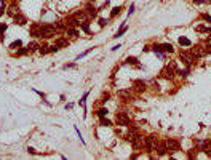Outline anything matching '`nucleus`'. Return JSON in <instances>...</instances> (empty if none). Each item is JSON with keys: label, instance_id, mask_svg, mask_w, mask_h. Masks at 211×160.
<instances>
[{"label": "nucleus", "instance_id": "nucleus-1", "mask_svg": "<svg viewBox=\"0 0 211 160\" xmlns=\"http://www.w3.org/2000/svg\"><path fill=\"white\" fill-rule=\"evenodd\" d=\"M197 59H198V58L192 53L190 48H186V50H182V51L179 53V61H181L186 67H189V69H192V67L197 64Z\"/></svg>", "mask_w": 211, "mask_h": 160}, {"label": "nucleus", "instance_id": "nucleus-2", "mask_svg": "<svg viewBox=\"0 0 211 160\" xmlns=\"http://www.w3.org/2000/svg\"><path fill=\"white\" fill-rule=\"evenodd\" d=\"M176 69H178L176 61H171V63H168L162 70H160V77L165 79V80H173L176 77Z\"/></svg>", "mask_w": 211, "mask_h": 160}, {"label": "nucleus", "instance_id": "nucleus-3", "mask_svg": "<svg viewBox=\"0 0 211 160\" xmlns=\"http://www.w3.org/2000/svg\"><path fill=\"white\" fill-rule=\"evenodd\" d=\"M158 142H160L158 136H154V135L144 136V147L142 149H144L147 154H152V152H155V147L158 146Z\"/></svg>", "mask_w": 211, "mask_h": 160}, {"label": "nucleus", "instance_id": "nucleus-4", "mask_svg": "<svg viewBox=\"0 0 211 160\" xmlns=\"http://www.w3.org/2000/svg\"><path fill=\"white\" fill-rule=\"evenodd\" d=\"M165 142H166V149H168V155H173V154L181 151V142H179L178 139L168 138V139H165Z\"/></svg>", "mask_w": 211, "mask_h": 160}, {"label": "nucleus", "instance_id": "nucleus-5", "mask_svg": "<svg viewBox=\"0 0 211 160\" xmlns=\"http://www.w3.org/2000/svg\"><path fill=\"white\" fill-rule=\"evenodd\" d=\"M190 50H192V53L195 54L197 58H205V56H208V51H206V45H205V42H198V43H195V45H192L190 47Z\"/></svg>", "mask_w": 211, "mask_h": 160}, {"label": "nucleus", "instance_id": "nucleus-6", "mask_svg": "<svg viewBox=\"0 0 211 160\" xmlns=\"http://www.w3.org/2000/svg\"><path fill=\"white\" fill-rule=\"evenodd\" d=\"M115 123H117L118 127H128V125L131 123V117L127 112H117V115H115Z\"/></svg>", "mask_w": 211, "mask_h": 160}, {"label": "nucleus", "instance_id": "nucleus-7", "mask_svg": "<svg viewBox=\"0 0 211 160\" xmlns=\"http://www.w3.org/2000/svg\"><path fill=\"white\" fill-rule=\"evenodd\" d=\"M130 142H131V146H133L134 149H142V147H144V136L139 135V133H136L134 136H131Z\"/></svg>", "mask_w": 211, "mask_h": 160}, {"label": "nucleus", "instance_id": "nucleus-8", "mask_svg": "<svg viewBox=\"0 0 211 160\" xmlns=\"http://www.w3.org/2000/svg\"><path fill=\"white\" fill-rule=\"evenodd\" d=\"M83 10H85V13H87V18H88V19L96 18V16H98V13H99V11H98V8H96V6H94L91 2H90V3H87Z\"/></svg>", "mask_w": 211, "mask_h": 160}, {"label": "nucleus", "instance_id": "nucleus-9", "mask_svg": "<svg viewBox=\"0 0 211 160\" xmlns=\"http://www.w3.org/2000/svg\"><path fill=\"white\" fill-rule=\"evenodd\" d=\"M200 151L206 155V157H211V139H205V141L200 142Z\"/></svg>", "mask_w": 211, "mask_h": 160}, {"label": "nucleus", "instance_id": "nucleus-10", "mask_svg": "<svg viewBox=\"0 0 211 160\" xmlns=\"http://www.w3.org/2000/svg\"><path fill=\"white\" fill-rule=\"evenodd\" d=\"M155 154H157V157H166V155H168V149H166V142L165 141L158 142V146L155 147Z\"/></svg>", "mask_w": 211, "mask_h": 160}, {"label": "nucleus", "instance_id": "nucleus-11", "mask_svg": "<svg viewBox=\"0 0 211 160\" xmlns=\"http://www.w3.org/2000/svg\"><path fill=\"white\" fill-rule=\"evenodd\" d=\"M133 90H134L136 93H144V91L147 90V83H146L144 80H134L133 82Z\"/></svg>", "mask_w": 211, "mask_h": 160}, {"label": "nucleus", "instance_id": "nucleus-12", "mask_svg": "<svg viewBox=\"0 0 211 160\" xmlns=\"http://www.w3.org/2000/svg\"><path fill=\"white\" fill-rule=\"evenodd\" d=\"M117 94H118V98H120L122 101H133L134 99V94H133L131 90H120Z\"/></svg>", "mask_w": 211, "mask_h": 160}, {"label": "nucleus", "instance_id": "nucleus-13", "mask_svg": "<svg viewBox=\"0 0 211 160\" xmlns=\"http://www.w3.org/2000/svg\"><path fill=\"white\" fill-rule=\"evenodd\" d=\"M64 26H66V29L67 27H80V21L72 15V16H69V18L64 19Z\"/></svg>", "mask_w": 211, "mask_h": 160}, {"label": "nucleus", "instance_id": "nucleus-14", "mask_svg": "<svg viewBox=\"0 0 211 160\" xmlns=\"http://www.w3.org/2000/svg\"><path fill=\"white\" fill-rule=\"evenodd\" d=\"M152 51L157 54L160 59H166V53L162 50V45H160V43H154V45H152Z\"/></svg>", "mask_w": 211, "mask_h": 160}, {"label": "nucleus", "instance_id": "nucleus-15", "mask_svg": "<svg viewBox=\"0 0 211 160\" xmlns=\"http://www.w3.org/2000/svg\"><path fill=\"white\" fill-rule=\"evenodd\" d=\"M178 43L182 47V48H190V47L193 45V43H192V40H190L189 37H184V35H182V37H179V39H178Z\"/></svg>", "mask_w": 211, "mask_h": 160}, {"label": "nucleus", "instance_id": "nucleus-16", "mask_svg": "<svg viewBox=\"0 0 211 160\" xmlns=\"http://www.w3.org/2000/svg\"><path fill=\"white\" fill-rule=\"evenodd\" d=\"M198 152H200V147H198V146H195V147L189 149V151H187V159H189V160L197 159V157H198Z\"/></svg>", "mask_w": 211, "mask_h": 160}, {"label": "nucleus", "instance_id": "nucleus-17", "mask_svg": "<svg viewBox=\"0 0 211 160\" xmlns=\"http://www.w3.org/2000/svg\"><path fill=\"white\" fill-rule=\"evenodd\" d=\"M54 45L58 47V48H64V47H67L69 45V39H67V37H61V39H56L54 40Z\"/></svg>", "mask_w": 211, "mask_h": 160}, {"label": "nucleus", "instance_id": "nucleus-18", "mask_svg": "<svg viewBox=\"0 0 211 160\" xmlns=\"http://www.w3.org/2000/svg\"><path fill=\"white\" fill-rule=\"evenodd\" d=\"M189 74H190V69H189V67H184V69L178 67V69H176V75L181 77V79H187V77H189Z\"/></svg>", "mask_w": 211, "mask_h": 160}, {"label": "nucleus", "instance_id": "nucleus-19", "mask_svg": "<svg viewBox=\"0 0 211 160\" xmlns=\"http://www.w3.org/2000/svg\"><path fill=\"white\" fill-rule=\"evenodd\" d=\"M125 63H127V64H131V66L138 67V69H141V67H142V64L139 63V59H138V58H134V56H128Z\"/></svg>", "mask_w": 211, "mask_h": 160}, {"label": "nucleus", "instance_id": "nucleus-20", "mask_svg": "<svg viewBox=\"0 0 211 160\" xmlns=\"http://www.w3.org/2000/svg\"><path fill=\"white\" fill-rule=\"evenodd\" d=\"M66 37L77 39V37H79V29H77V27H67L66 29Z\"/></svg>", "mask_w": 211, "mask_h": 160}, {"label": "nucleus", "instance_id": "nucleus-21", "mask_svg": "<svg viewBox=\"0 0 211 160\" xmlns=\"http://www.w3.org/2000/svg\"><path fill=\"white\" fill-rule=\"evenodd\" d=\"M195 30L198 34H205V35H206V34L211 32V27H208L206 24H198V26H195Z\"/></svg>", "mask_w": 211, "mask_h": 160}, {"label": "nucleus", "instance_id": "nucleus-22", "mask_svg": "<svg viewBox=\"0 0 211 160\" xmlns=\"http://www.w3.org/2000/svg\"><path fill=\"white\" fill-rule=\"evenodd\" d=\"M40 32H42V24H34L30 27V34L34 37H40Z\"/></svg>", "mask_w": 211, "mask_h": 160}, {"label": "nucleus", "instance_id": "nucleus-23", "mask_svg": "<svg viewBox=\"0 0 211 160\" xmlns=\"http://www.w3.org/2000/svg\"><path fill=\"white\" fill-rule=\"evenodd\" d=\"M80 29L83 30V32H87V34H91L90 21H88V19H83V21H80Z\"/></svg>", "mask_w": 211, "mask_h": 160}, {"label": "nucleus", "instance_id": "nucleus-24", "mask_svg": "<svg viewBox=\"0 0 211 160\" xmlns=\"http://www.w3.org/2000/svg\"><path fill=\"white\" fill-rule=\"evenodd\" d=\"M162 45V50L165 51L166 54H171V53H174V47L171 45V43H160Z\"/></svg>", "mask_w": 211, "mask_h": 160}, {"label": "nucleus", "instance_id": "nucleus-25", "mask_svg": "<svg viewBox=\"0 0 211 160\" xmlns=\"http://www.w3.org/2000/svg\"><path fill=\"white\" fill-rule=\"evenodd\" d=\"M127 30H128V26H127V24H125V23H123V24L120 26V29L117 30V34H115V35H114V39H118V37H122V35H123L125 32H127Z\"/></svg>", "mask_w": 211, "mask_h": 160}, {"label": "nucleus", "instance_id": "nucleus-26", "mask_svg": "<svg viewBox=\"0 0 211 160\" xmlns=\"http://www.w3.org/2000/svg\"><path fill=\"white\" fill-rule=\"evenodd\" d=\"M88 94H90V91H85V93H83V96H82V99L79 101V104H80V106L85 109V111H87V98H88Z\"/></svg>", "mask_w": 211, "mask_h": 160}, {"label": "nucleus", "instance_id": "nucleus-27", "mask_svg": "<svg viewBox=\"0 0 211 160\" xmlns=\"http://www.w3.org/2000/svg\"><path fill=\"white\" fill-rule=\"evenodd\" d=\"M18 13H19V8H18V5H11V6H10V8H8V15H10V16H13V18H15V16L18 15Z\"/></svg>", "mask_w": 211, "mask_h": 160}, {"label": "nucleus", "instance_id": "nucleus-28", "mask_svg": "<svg viewBox=\"0 0 211 160\" xmlns=\"http://www.w3.org/2000/svg\"><path fill=\"white\" fill-rule=\"evenodd\" d=\"M39 47H40V45H39V43H37V42H30L29 45L26 47V48H27V51H29V53H34V51H35L37 48H39Z\"/></svg>", "mask_w": 211, "mask_h": 160}, {"label": "nucleus", "instance_id": "nucleus-29", "mask_svg": "<svg viewBox=\"0 0 211 160\" xmlns=\"http://www.w3.org/2000/svg\"><path fill=\"white\" fill-rule=\"evenodd\" d=\"M15 21H16V24H19V26H24L26 24V18L23 15H19V13L15 16Z\"/></svg>", "mask_w": 211, "mask_h": 160}, {"label": "nucleus", "instance_id": "nucleus-30", "mask_svg": "<svg viewBox=\"0 0 211 160\" xmlns=\"http://www.w3.org/2000/svg\"><path fill=\"white\" fill-rule=\"evenodd\" d=\"M99 125L101 127H112V122L106 117H99Z\"/></svg>", "mask_w": 211, "mask_h": 160}, {"label": "nucleus", "instance_id": "nucleus-31", "mask_svg": "<svg viewBox=\"0 0 211 160\" xmlns=\"http://www.w3.org/2000/svg\"><path fill=\"white\" fill-rule=\"evenodd\" d=\"M200 19H203L206 24H211V15H208V13H202V15H200Z\"/></svg>", "mask_w": 211, "mask_h": 160}, {"label": "nucleus", "instance_id": "nucleus-32", "mask_svg": "<svg viewBox=\"0 0 211 160\" xmlns=\"http://www.w3.org/2000/svg\"><path fill=\"white\" fill-rule=\"evenodd\" d=\"M120 11H122V6H114L110 11V18H115L117 15H120Z\"/></svg>", "mask_w": 211, "mask_h": 160}, {"label": "nucleus", "instance_id": "nucleus-33", "mask_svg": "<svg viewBox=\"0 0 211 160\" xmlns=\"http://www.w3.org/2000/svg\"><path fill=\"white\" fill-rule=\"evenodd\" d=\"M93 50H94V48H88V50H87V51L80 53V54H79V56H77V58H75V61H80V59H83V58H85V56H87V54H90L91 51H93Z\"/></svg>", "mask_w": 211, "mask_h": 160}, {"label": "nucleus", "instance_id": "nucleus-34", "mask_svg": "<svg viewBox=\"0 0 211 160\" xmlns=\"http://www.w3.org/2000/svg\"><path fill=\"white\" fill-rule=\"evenodd\" d=\"M107 109H106V107H101V109H98V111H96V115H98V117H106V115H107Z\"/></svg>", "mask_w": 211, "mask_h": 160}, {"label": "nucleus", "instance_id": "nucleus-35", "mask_svg": "<svg viewBox=\"0 0 211 160\" xmlns=\"http://www.w3.org/2000/svg\"><path fill=\"white\" fill-rule=\"evenodd\" d=\"M39 51H40V54H46L50 51V47L48 45H40L39 47Z\"/></svg>", "mask_w": 211, "mask_h": 160}, {"label": "nucleus", "instance_id": "nucleus-36", "mask_svg": "<svg viewBox=\"0 0 211 160\" xmlns=\"http://www.w3.org/2000/svg\"><path fill=\"white\" fill-rule=\"evenodd\" d=\"M109 98H110V93H109V91H106V93L103 94V98H101V103H107Z\"/></svg>", "mask_w": 211, "mask_h": 160}, {"label": "nucleus", "instance_id": "nucleus-37", "mask_svg": "<svg viewBox=\"0 0 211 160\" xmlns=\"http://www.w3.org/2000/svg\"><path fill=\"white\" fill-rule=\"evenodd\" d=\"M98 23H99V27H104V26L109 24V21H107V19H104V18H99V19H98Z\"/></svg>", "mask_w": 211, "mask_h": 160}, {"label": "nucleus", "instance_id": "nucleus-38", "mask_svg": "<svg viewBox=\"0 0 211 160\" xmlns=\"http://www.w3.org/2000/svg\"><path fill=\"white\" fill-rule=\"evenodd\" d=\"M6 30V24H0V40H3V32Z\"/></svg>", "mask_w": 211, "mask_h": 160}, {"label": "nucleus", "instance_id": "nucleus-39", "mask_svg": "<svg viewBox=\"0 0 211 160\" xmlns=\"http://www.w3.org/2000/svg\"><path fill=\"white\" fill-rule=\"evenodd\" d=\"M16 47H21V42H19V40H16V42H13L11 45H10V48H11V50H15Z\"/></svg>", "mask_w": 211, "mask_h": 160}, {"label": "nucleus", "instance_id": "nucleus-40", "mask_svg": "<svg viewBox=\"0 0 211 160\" xmlns=\"http://www.w3.org/2000/svg\"><path fill=\"white\" fill-rule=\"evenodd\" d=\"M195 5H205V3H208V0H192Z\"/></svg>", "mask_w": 211, "mask_h": 160}, {"label": "nucleus", "instance_id": "nucleus-41", "mask_svg": "<svg viewBox=\"0 0 211 160\" xmlns=\"http://www.w3.org/2000/svg\"><path fill=\"white\" fill-rule=\"evenodd\" d=\"M27 53H29V51H27V48H21V50H18V53H16V54H18V56H23V54H27Z\"/></svg>", "mask_w": 211, "mask_h": 160}, {"label": "nucleus", "instance_id": "nucleus-42", "mask_svg": "<svg viewBox=\"0 0 211 160\" xmlns=\"http://www.w3.org/2000/svg\"><path fill=\"white\" fill-rule=\"evenodd\" d=\"M75 67V63H70V64H64L63 69H74Z\"/></svg>", "mask_w": 211, "mask_h": 160}, {"label": "nucleus", "instance_id": "nucleus-43", "mask_svg": "<svg viewBox=\"0 0 211 160\" xmlns=\"http://www.w3.org/2000/svg\"><path fill=\"white\" fill-rule=\"evenodd\" d=\"M107 6H109V2H107V0H106V3H103V5H101L99 8H98V11H103V10H106V8H107Z\"/></svg>", "mask_w": 211, "mask_h": 160}, {"label": "nucleus", "instance_id": "nucleus-44", "mask_svg": "<svg viewBox=\"0 0 211 160\" xmlns=\"http://www.w3.org/2000/svg\"><path fill=\"white\" fill-rule=\"evenodd\" d=\"M133 13H134V3H131L130 8H128V16H131Z\"/></svg>", "mask_w": 211, "mask_h": 160}, {"label": "nucleus", "instance_id": "nucleus-45", "mask_svg": "<svg viewBox=\"0 0 211 160\" xmlns=\"http://www.w3.org/2000/svg\"><path fill=\"white\" fill-rule=\"evenodd\" d=\"M50 51H51V53H56V51H59V48H58V47H56V45H54V43H53V45L50 47Z\"/></svg>", "mask_w": 211, "mask_h": 160}, {"label": "nucleus", "instance_id": "nucleus-46", "mask_svg": "<svg viewBox=\"0 0 211 160\" xmlns=\"http://www.w3.org/2000/svg\"><path fill=\"white\" fill-rule=\"evenodd\" d=\"M5 10H6V5H5V3H2V6H0V16L5 13Z\"/></svg>", "mask_w": 211, "mask_h": 160}, {"label": "nucleus", "instance_id": "nucleus-47", "mask_svg": "<svg viewBox=\"0 0 211 160\" xmlns=\"http://www.w3.org/2000/svg\"><path fill=\"white\" fill-rule=\"evenodd\" d=\"M205 45H206V51H208V54H211V42L205 43Z\"/></svg>", "mask_w": 211, "mask_h": 160}, {"label": "nucleus", "instance_id": "nucleus-48", "mask_svg": "<svg viewBox=\"0 0 211 160\" xmlns=\"http://www.w3.org/2000/svg\"><path fill=\"white\" fill-rule=\"evenodd\" d=\"M72 107H74V104H72V103H67V104H66V109H67V111H70Z\"/></svg>", "mask_w": 211, "mask_h": 160}, {"label": "nucleus", "instance_id": "nucleus-49", "mask_svg": "<svg viewBox=\"0 0 211 160\" xmlns=\"http://www.w3.org/2000/svg\"><path fill=\"white\" fill-rule=\"evenodd\" d=\"M151 48H152V47H151V45H146V47H144V48H142V51H144V53H146V51H149V50H151Z\"/></svg>", "mask_w": 211, "mask_h": 160}, {"label": "nucleus", "instance_id": "nucleus-50", "mask_svg": "<svg viewBox=\"0 0 211 160\" xmlns=\"http://www.w3.org/2000/svg\"><path fill=\"white\" fill-rule=\"evenodd\" d=\"M27 151H29L30 154H37V151H35V149H32V147H29V149H27Z\"/></svg>", "mask_w": 211, "mask_h": 160}, {"label": "nucleus", "instance_id": "nucleus-51", "mask_svg": "<svg viewBox=\"0 0 211 160\" xmlns=\"http://www.w3.org/2000/svg\"><path fill=\"white\" fill-rule=\"evenodd\" d=\"M118 48H120V45H115V47H112V51H117Z\"/></svg>", "mask_w": 211, "mask_h": 160}, {"label": "nucleus", "instance_id": "nucleus-52", "mask_svg": "<svg viewBox=\"0 0 211 160\" xmlns=\"http://www.w3.org/2000/svg\"><path fill=\"white\" fill-rule=\"evenodd\" d=\"M210 3H211V0H210Z\"/></svg>", "mask_w": 211, "mask_h": 160}]
</instances>
